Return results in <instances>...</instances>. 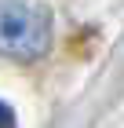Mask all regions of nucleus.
Masks as SVG:
<instances>
[{"label":"nucleus","instance_id":"nucleus-1","mask_svg":"<svg viewBox=\"0 0 124 128\" xmlns=\"http://www.w3.org/2000/svg\"><path fill=\"white\" fill-rule=\"evenodd\" d=\"M51 44V15L33 0H0V59L37 62Z\"/></svg>","mask_w":124,"mask_h":128},{"label":"nucleus","instance_id":"nucleus-2","mask_svg":"<svg viewBox=\"0 0 124 128\" xmlns=\"http://www.w3.org/2000/svg\"><path fill=\"white\" fill-rule=\"evenodd\" d=\"M0 128H18L15 110H11V106H4V102H0Z\"/></svg>","mask_w":124,"mask_h":128}]
</instances>
